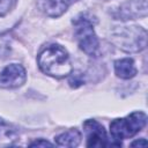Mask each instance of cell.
I'll return each instance as SVG.
<instances>
[{"label":"cell","instance_id":"cell-1","mask_svg":"<svg viewBox=\"0 0 148 148\" xmlns=\"http://www.w3.org/2000/svg\"><path fill=\"white\" fill-rule=\"evenodd\" d=\"M38 66L45 74L58 79L69 75L72 72L69 56L67 51L58 44L49 45L39 53Z\"/></svg>","mask_w":148,"mask_h":148},{"label":"cell","instance_id":"cell-2","mask_svg":"<svg viewBox=\"0 0 148 148\" xmlns=\"http://www.w3.org/2000/svg\"><path fill=\"white\" fill-rule=\"evenodd\" d=\"M146 123H147L146 113L141 111L132 112L125 118H119L111 121L110 133L114 140L132 138L146 126Z\"/></svg>","mask_w":148,"mask_h":148},{"label":"cell","instance_id":"cell-3","mask_svg":"<svg viewBox=\"0 0 148 148\" xmlns=\"http://www.w3.org/2000/svg\"><path fill=\"white\" fill-rule=\"evenodd\" d=\"M75 27V37L80 49L88 56H94L98 50V38L94 31V25L84 15L76 17L73 21Z\"/></svg>","mask_w":148,"mask_h":148},{"label":"cell","instance_id":"cell-4","mask_svg":"<svg viewBox=\"0 0 148 148\" xmlns=\"http://www.w3.org/2000/svg\"><path fill=\"white\" fill-rule=\"evenodd\" d=\"M120 46L125 51H141L146 47L147 43V32L142 28L138 27H126L123 31H120Z\"/></svg>","mask_w":148,"mask_h":148},{"label":"cell","instance_id":"cell-5","mask_svg":"<svg viewBox=\"0 0 148 148\" xmlns=\"http://www.w3.org/2000/svg\"><path fill=\"white\" fill-rule=\"evenodd\" d=\"M25 79L27 74L23 66L18 64H10L6 66L0 73V88H18L25 82Z\"/></svg>","mask_w":148,"mask_h":148},{"label":"cell","instance_id":"cell-6","mask_svg":"<svg viewBox=\"0 0 148 148\" xmlns=\"http://www.w3.org/2000/svg\"><path fill=\"white\" fill-rule=\"evenodd\" d=\"M84 133L87 136V146L88 147H106L111 146L108 141L106 132L104 127L96 120L89 119L83 123Z\"/></svg>","mask_w":148,"mask_h":148},{"label":"cell","instance_id":"cell-7","mask_svg":"<svg viewBox=\"0 0 148 148\" xmlns=\"http://www.w3.org/2000/svg\"><path fill=\"white\" fill-rule=\"evenodd\" d=\"M77 0H37V7L50 17H59L67 8Z\"/></svg>","mask_w":148,"mask_h":148},{"label":"cell","instance_id":"cell-8","mask_svg":"<svg viewBox=\"0 0 148 148\" xmlns=\"http://www.w3.org/2000/svg\"><path fill=\"white\" fill-rule=\"evenodd\" d=\"M114 72L120 79H132L136 74V67L134 65L133 59L124 58L114 61Z\"/></svg>","mask_w":148,"mask_h":148},{"label":"cell","instance_id":"cell-9","mask_svg":"<svg viewBox=\"0 0 148 148\" xmlns=\"http://www.w3.org/2000/svg\"><path fill=\"white\" fill-rule=\"evenodd\" d=\"M54 141L58 146L61 147H76L81 142V133L76 128H71L57 135Z\"/></svg>","mask_w":148,"mask_h":148},{"label":"cell","instance_id":"cell-10","mask_svg":"<svg viewBox=\"0 0 148 148\" xmlns=\"http://www.w3.org/2000/svg\"><path fill=\"white\" fill-rule=\"evenodd\" d=\"M18 134L16 130L8 123H6L3 119L0 118V145L1 146H8L12 145L16 139Z\"/></svg>","mask_w":148,"mask_h":148},{"label":"cell","instance_id":"cell-11","mask_svg":"<svg viewBox=\"0 0 148 148\" xmlns=\"http://www.w3.org/2000/svg\"><path fill=\"white\" fill-rule=\"evenodd\" d=\"M69 84H71V87H73V88H77V87H80L82 83H83V79H82V75L80 74V73H73L72 74V76L69 77Z\"/></svg>","mask_w":148,"mask_h":148},{"label":"cell","instance_id":"cell-12","mask_svg":"<svg viewBox=\"0 0 148 148\" xmlns=\"http://www.w3.org/2000/svg\"><path fill=\"white\" fill-rule=\"evenodd\" d=\"M14 0H0V15H5L12 7Z\"/></svg>","mask_w":148,"mask_h":148},{"label":"cell","instance_id":"cell-13","mask_svg":"<svg viewBox=\"0 0 148 148\" xmlns=\"http://www.w3.org/2000/svg\"><path fill=\"white\" fill-rule=\"evenodd\" d=\"M30 147H53V143L44 140V139H39V140H36L34 142H31L29 145Z\"/></svg>","mask_w":148,"mask_h":148},{"label":"cell","instance_id":"cell-14","mask_svg":"<svg viewBox=\"0 0 148 148\" xmlns=\"http://www.w3.org/2000/svg\"><path fill=\"white\" fill-rule=\"evenodd\" d=\"M146 146H147V141H146V139L135 140L134 142L131 143V147H146Z\"/></svg>","mask_w":148,"mask_h":148}]
</instances>
